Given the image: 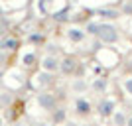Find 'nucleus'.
I'll use <instances>...</instances> for the list:
<instances>
[{
  "instance_id": "12",
  "label": "nucleus",
  "mask_w": 132,
  "mask_h": 126,
  "mask_svg": "<svg viewBox=\"0 0 132 126\" xmlns=\"http://www.w3.org/2000/svg\"><path fill=\"white\" fill-rule=\"evenodd\" d=\"M110 120H112V126H126L128 122V114L124 112V110H114V114L110 116Z\"/></svg>"
},
{
  "instance_id": "20",
  "label": "nucleus",
  "mask_w": 132,
  "mask_h": 126,
  "mask_svg": "<svg viewBox=\"0 0 132 126\" xmlns=\"http://www.w3.org/2000/svg\"><path fill=\"white\" fill-rule=\"evenodd\" d=\"M2 75H4V73H2V71H0V77H2Z\"/></svg>"
},
{
  "instance_id": "13",
  "label": "nucleus",
  "mask_w": 132,
  "mask_h": 126,
  "mask_svg": "<svg viewBox=\"0 0 132 126\" xmlns=\"http://www.w3.org/2000/svg\"><path fill=\"white\" fill-rule=\"evenodd\" d=\"M28 44L32 45H45V36L42 32H34L28 36Z\"/></svg>"
},
{
  "instance_id": "10",
  "label": "nucleus",
  "mask_w": 132,
  "mask_h": 126,
  "mask_svg": "<svg viewBox=\"0 0 132 126\" xmlns=\"http://www.w3.org/2000/svg\"><path fill=\"white\" fill-rule=\"evenodd\" d=\"M20 44H22L20 38L8 33V36H4V38L0 39V49H2V51H16L18 47H20Z\"/></svg>"
},
{
  "instance_id": "5",
  "label": "nucleus",
  "mask_w": 132,
  "mask_h": 126,
  "mask_svg": "<svg viewBox=\"0 0 132 126\" xmlns=\"http://www.w3.org/2000/svg\"><path fill=\"white\" fill-rule=\"evenodd\" d=\"M59 65H61V55H44L39 59V67L42 71H47V73H59Z\"/></svg>"
},
{
  "instance_id": "2",
  "label": "nucleus",
  "mask_w": 132,
  "mask_h": 126,
  "mask_svg": "<svg viewBox=\"0 0 132 126\" xmlns=\"http://www.w3.org/2000/svg\"><path fill=\"white\" fill-rule=\"evenodd\" d=\"M81 69H83V63L79 61L77 55H71L67 53L61 57V65H59V73L65 77H79L81 75Z\"/></svg>"
},
{
  "instance_id": "14",
  "label": "nucleus",
  "mask_w": 132,
  "mask_h": 126,
  "mask_svg": "<svg viewBox=\"0 0 132 126\" xmlns=\"http://www.w3.org/2000/svg\"><path fill=\"white\" fill-rule=\"evenodd\" d=\"M22 61H24V65H36V63H39V57L36 51H30L22 57Z\"/></svg>"
},
{
  "instance_id": "11",
  "label": "nucleus",
  "mask_w": 132,
  "mask_h": 126,
  "mask_svg": "<svg viewBox=\"0 0 132 126\" xmlns=\"http://www.w3.org/2000/svg\"><path fill=\"white\" fill-rule=\"evenodd\" d=\"M71 91L75 95H83L85 91H89V83L83 77H73L71 79Z\"/></svg>"
},
{
  "instance_id": "4",
  "label": "nucleus",
  "mask_w": 132,
  "mask_h": 126,
  "mask_svg": "<svg viewBox=\"0 0 132 126\" xmlns=\"http://www.w3.org/2000/svg\"><path fill=\"white\" fill-rule=\"evenodd\" d=\"M93 12L95 16H99L101 22H114L122 16L120 8H116V6H101V8H95Z\"/></svg>"
},
{
  "instance_id": "18",
  "label": "nucleus",
  "mask_w": 132,
  "mask_h": 126,
  "mask_svg": "<svg viewBox=\"0 0 132 126\" xmlns=\"http://www.w3.org/2000/svg\"><path fill=\"white\" fill-rule=\"evenodd\" d=\"M8 32H10V24L6 22L4 18H0V39L4 36H8Z\"/></svg>"
},
{
  "instance_id": "8",
  "label": "nucleus",
  "mask_w": 132,
  "mask_h": 126,
  "mask_svg": "<svg viewBox=\"0 0 132 126\" xmlns=\"http://www.w3.org/2000/svg\"><path fill=\"white\" fill-rule=\"evenodd\" d=\"M65 38L67 41L71 44H83L87 39V33H85V28H79V26H69L65 32Z\"/></svg>"
},
{
  "instance_id": "17",
  "label": "nucleus",
  "mask_w": 132,
  "mask_h": 126,
  "mask_svg": "<svg viewBox=\"0 0 132 126\" xmlns=\"http://www.w3.org/2000/svg\"><path fill=\"white\" fill-rule=\"evenodd\" d=\"M65 120V108H55L53 110V122H63Z\"/></svg>"
},
{
  "instance_id": "1",
  "label": "nucleus",
  "mask_w": 132,
  "mask_h": 126,
  "mask_svg": "<svg viewBox=\"0 0 132 126\" xmlns=\"http://www.w3.org/2000/svg\"><path fill=\"white\" fill-rule=\"evenodd\" d=\"M95 38L99 39L103 45H116L120 41L122 33H120V28L114 26L112 22H101L99 24V32Z\"/></svg>"
},
{
  "instance_id": "3",
  "label": "nucleus",
  "mask_w": 132,
  "mask_h": 126,
  "mask_svg": "<svg viewBox=\"0 0 132 126\" xmlns=\"http://www.w3.org/2000/svg\"><path fill=\"white\" fill-rule=\"evenodd\" d=\"M95 110H97V114H99L101 118H105V120H106V118H110V116L114 114V110H116V100L105 95V97L97 103Z\"/></svg>"
},
{
  "instance_id": "9",
  "label": "nucleus",
  "mask_w": 132,
  "mask_h": 126,
  "mask_svg": "<svg viewBox=\"0 0 132 126\" xmlns=\"http://www.w3.org/2000/svg\"><path fill=\"white\" fill-rule=\"evenodd\" d=\"M109 85H110V83H109L106 77H95L93 81H91V85H89V89H91L95 95H106Z\"/></svg>"
},
{
  "instance_id": "7",
  "label": "nucleus",
  "mask_w": 132,
  "mask_h": 126,
  "mask_svg": "<svg viewBox=\"0 0 132 126\" xmlns=\"http://www.w3.org/2000/svg\"><path fill=\"white\" fill-rule=\"evenodd\" d=\"M38 103H39V106L44 110H47V112H53V110L57 108V97H55L53 93H47V91H42V93L38 95Z\"/></svg>"
},
{
  "instance_id": "6",
  "label": "nucleus",
  "mask_w": 132,
  "mask_h": 126,
  "mask_svg": "<svg viewBox=\"0 0 132 126\" xmlns=\"http://www.w3.org/2000/svg\"><path fill=\"white\" fill-rule=\"evenodd\" d=\"M73 108H75V114L77 116L87 118V116H91V112H93V103H91L87 97H77V99L73 100Z\"/></svg>"
},
{
  "instance_id": "15",
  "label": "nucleus",
  "mask_w": 132,
  "mask_h": 126,
  "mask_svg": "<svg viewBox=\"0 0 132 126\" xmlns=\"http://www.w3.org/2000/svg\"><path fill=\"white\" fill-rule=\"evenodd\" d=\"M44 49H45V55H61V47L57 44H45Z\"/></svg>"
},
{
  "instance_id": "19",
  "label": "nucleus",
  "mask_w": 132,
  "mask_h": 126,
  "mask_svg": "<svg viewBox=\"0 0 132 126\" xmlns=\"http://www.w3.org/2000/svg\"><path fill=\"white\" fill-rule=\"evenodd\" d=\"M126 126H132V114L128 116V122H126Z\"/></svg>"
},
{
  "instance_id": "16",
  "label": "nucleus",
  "mask_w": 132,
  "mask_h": 126,
  "mask_svg": "<svg viewBox=\"0 0 132 126\" xmlns=\"http://www.w3.org/2000/svg\"><path fill=\"white\" fill-rule=\"evenodd\" d=\"M120 85H122V89H124V93H126L128 97H132V77H124Z\"/></svg>"
}]
</instances>
